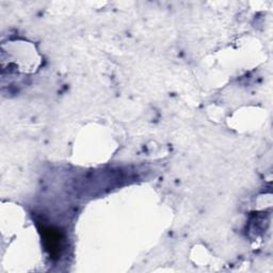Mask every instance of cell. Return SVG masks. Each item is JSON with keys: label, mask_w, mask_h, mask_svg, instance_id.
I'll return each instance as SVG.
<instances>
[{"label": "cell", "mask_w": 273, "mask_h": 273, "mask_svg": "<svg viewBox=\"0 0 273 273\" xmlns=\"http://www.w3.org/2000/svg\"><path fill=\"white\" fill-rule=\"evenodd\" d=\"M45 240H46L47 249L49 250L50 255H58L60 253L61 247V239L60 234L52 231L51 229L46 230L45 232Z\"/></svg>", "instance_id": "obj_1"}]
</instances>
